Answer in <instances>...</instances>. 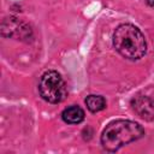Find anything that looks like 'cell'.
I'll return each mask as SVG.
<instances>
[{
	"label": "cell",
	"instance_id": "6da1fadb",
	"mask_svg": "<svg viewBox=\"0 0 154 154\" xmlns=\"http://www.w3.org/2000/svg\"><path fill=\"white\" fill-rule=\"evenodd\" d=\"M143 135L144 130L138 123L119 119L105 128L101 135V143L106 150L116 152L123 146L141 138Z\"/></svg>",
	"mask_w": 154,
	"mask_h": 154
},
{
	"label": "cell",
	"instance_id": "277c9868",
	"mask_svg": "<svg viewBox=\"0 0 154 154\" xmlns=\"http://www.w3.org/2000/svg\"><path fill=\"white\" fill-rule=\"evenodd\" d=\"M132 109L143 119H154V100L146 95H137L131 101Z\"/></svg>",
	"mask_w": 154,
	"mask_h": 154
},
{
	"label": "cell",
	"instance_id": "5b68a950",
	"mask_svg": "<svg viewBox=\"0 0 154 154\" xmlns=\"http://www.w3.org/2000/svg\"><path fill=\"white\" fill-rule=\"evenodd\" d=\"M61 117L69 124H78L84 119V111L78 106H70L64 109Z\"/></svg>",
	"mask_w": 154,
	"mask_h": 154
},
{
	"label": "cell",
	"instance_id": "3957f363",
	"mask_svg": "<svg viewBox=\"0 0 154 154\" xmlns=\"http://www.w3.org/2000/svg\"><path fill=\"white\" fill-rule=\"evenodd\" d=\"M38 90L41 96L51 103H59L67 96L66 84L57 71H47L42 75Z\"/></svg>",
	"mask_w": 154,
	"mask_h": 154
},
{
	"label": "cell",
	"instance_id": "52a82bcc",
	"mask_svg": "<svg viewBox=\"0 0 154 154\" xmlns=\"http://www.w3.org/2000/svg\"><path fill=\"white\" fill-rule=\"evenodd\" d=\"M147 4H148L150 7H154V0H147Z\"/></svg>",
	"mask_w": 154,
	"mask_h": 154
},
{
	"label": "cell",
	"instance_id": "8992f818",
	"mask_svg": "<svg viewBox=\"0 0 154 154\" xmlns=\"http://www.w3.org/2000/svg\"><path fill=\"white\" fill-rule=\"evenodd\" d=\"M85 105L89 111L95 113V112L102 111L106 107V100L100 95H89L85 99Z\"/></svg>",
	"mask_w": 154,
	"mask_h": 154
},
{
	"label": "cell",
	"instance_id": "7a4b0ae2",
	"mask_svg": "<svg viewBox=\"0 0 154 154\" xmlns=\"http://www.w3.org/2000/svg\"><path fill=\"white\" fill-rule=\"evenodd\" d=\"M113 45L119 54L131 60L142 58L147 51L143 34L132 24H122L116 29Z\"/></svg>",
	"mask_w": 154,
	"mask_h": 154
}]
</instances>
